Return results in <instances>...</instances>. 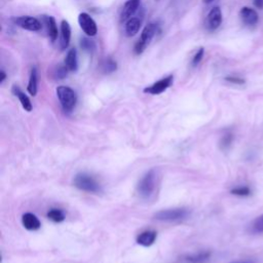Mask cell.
Returning <instances> with one entry per match:
<instances>
[{
	"label": "cell",
	"instance_id": "obj_1",
	"mask_svg": "<svg viewBox=\"0 0 263 263\" xmlns=\"http://www.w3.org/2000/svg\"><path fill=\"white\" fill-rule=\"evenodd\" d=\"M159 182V174L154 169L146 172L137 184V193L143 199H149L155 192Z\"/></svg>",
	"mask_w": 263,
	"mask_h": 263
},
{
	"label": "cell",
	"instance_id": "obj_2",
	"mask_svg": "<svg viewBox=\"0 0 263 263\" xmlns=\"http://www.w3.org/2000/svg\"><path fill=\"white\" fill-rule=\"evenodd\" d=\"M73 184L77 189L89 193H99L102 190L101 184L97 179L87 173L76 174L73 179Z\"/></svg>",
	"mask_w": 263,
	"mask_h": 263
},
{
	"label": "cell",
	"instance_id": "obj_3",
	"mask_svg": "<svg viewBox=\"0 0 263 263\" xmlns=\"http://www.w3.org/2000/svg\"><path fill=\"white\" fill-rule=\"evenodd\" d=\"M57 97L65 113H70L77 103V95L69 86L60 85L57 87Z\"/></svg>",
	"mask_w": 263,
	"mask_h": 263
},
{
	"label": "cell",
	"instance_id": "obj_4",
	"mask_svg": "<svg viewBox=\"0 0 263 263\" xmlns=\"http://www.w3.org/2000/svg\"><path fill=\"white\" fill-rule=\"evenodd\" d=\"M157 32H159V25L156 23H150L146 26L143 29L140 39L136 42L134 46L135 55L137 56L141 55L145 50V48L148 46V44L151 42V40L154 38Z\"/></svg>",
	"mask_w": 263,
	"mask_h": 263
},
{
	"label": "cell",
	"instance_id": "obj_5",
	"mask_svg": "<svg viewBox=\"0 0 263 263\" xmlns=\"http://www.w3.org/2000/svg\"><path fill=\"white\" fill-rule=\"evenodd\" d=\"M190 212L184 208H175L161 210L154 214V219L162 222H175L184 220L189 216Z\"/></svg>",
	"mask_w": 263,
	"mask_h": 263
},
{
	"label": "cell",
	"instance_id": "obj_6",
	"mask_svg": "<svg viewBox=\"0 0 263 263\" xmlns=\"http://www.w3.org/2000/svg\"><path fill=\"white\" fill-rule=\"evenodd\" d=\"M12 21L14 22L15 25L27 31L37 32L40 31L42 28V23L38 19L30 16H22V17L13 18Z\"/></svg>",
	"mask_w": 263,
	"mask_h": 263
},
{
	"label": "cell",
	"instance_id": "obj_7",
	"mask_svg": "<svg viewBox=\"0 0 263 263\" xmlns=\"http://www.w3.org/2000/svg\"><path fill=\"white\" fill-rule=\"evenodd\" d=\"M173 81H174V76L169 75L167 77L162 78L161 80L155 81L151 85L145 87L143 92L145 94H149V95H153V96L161 95V94L165 93L169 87H171V85L173 84Z\"/></svg>",
	"mask_w": 263,
	"mask_h": 263
},
{
	"label": "cell",
	"instance_id": "obj_8",
	"mask_svg": "<svg viewBox=\"0 0 263 263\" xmlns=\"http://www.w3.org/2000/svg\"><path fill=\"white\" fill-rule=\"evenodd\" d=\"M78 24L81 30L89 36L94 37L98 33V27L94 19L86 13H81L78 16Z\"/></svg>",
	"mask_w": 263,
	"mask_h": 263
},
{
	"label": "cell",
	"instance_id": "obj_9",
	"mask_svg": "<svg viewBox=\"0 0 263 263\" xmlns=\"http://www.w3.org/2000/svg\"><path fill=\"white\" fill-rule=\"evenodd\" d=\"M221 23H222V12L220 8L215 7L208 14L206 26L208 28V30L215 31L220 27Z\"/></svg>",
	"mask_w": 263,
	"mask_h": 263
},
{
	"label": "cell",
	"instance_id": "obj_10",
	"mask_svg": "<svg viewBox=\"0 0 263 263\" xmlns=\"http://www.w3.org/2000/svg\"><path fill=\"white\" fill-rule=\"evenodd\" d=\"M140 5H141L140 0H128L122 10L121 22L124 23L130 20L131 18H133L136 15V13L139 11Z\"/></svg>",
	"mask_w": 263,
	"mask_h": 263
},
{
	"label": "cell",
	"instance_id": "obj_11",
	"mask_svg": "<svg viewBox=\"0 0 263 263\" xmlns=\"http://www.w3.org/2000/svg\"><path fill=\"white\" fill-rule=\"evenodd\" d=\"M41 23H42V25L45 26L46 33H47L49 39L52 42L56 41L58 38V34H59V31H58V26H57L55 18L51 16H42Z\"/></svg>",
	"mask_w": 263,
	"mask_h": 263
},
{
	"label": "cell",
	"instance_id": "obj_12",
	"mask_svg": "<svg viewBox=\"0 0 263 263\" xmlns=\"http://www.w3.org/2000/svg\"><path fill=\"white\" fill-rule=\"evenodd\" d=\"M157 238V233L155 230H145L141 232L140 235H138L136 242L138 245L143 246V247H150L152 246Z\"/></svg>",
	"mask_w": 263,
	"mask_h": 263
},
{
	"label": "cell",
	"instance_id": "obj_13",
	"mask_svg": "<svg viewBox=\"0 0 263 263\" xmlns=\"http://www.w3.org/2000/svg\"><path fill=\"white\" fill-rule=\"evenodd\" d=\"M22 224L29 231H35L41 227L40 220L32 213H25L22 216Z\"/></svg>",
	"mask_w": 263,
	"mask_h": 263
},
{
	"label": "cell",
	"instance_id": "obj_14",
	"mask_svg": "<svg viewBox=\"0 0 263 263\" xmlns=\"http://www.w3.org/2000/svg\"><path fill=\"white\" fill-rule=\"evenodd\" d=\"M240 16H241L243 23L247 26H254L258 23V20H259L257 12L248 7H245L241 10Z\"/></svg>",
	"mask_w": 263,
	"mask_h": 263
},
{
	"label": "cell",
	"instance_id": "obj_15",
	"mask_svg": "<svg viewBox=\"0 0 263 263\" xmlns=\"http://www.w3.org/2000/svg\"><path fill=\"white\" fill-rule=\"evenodd\" d=\"M141 25H142V19L138 17H133L130 20H128L125 25L126 36L128 37L135 36L139 32Z\"/></svg>",
	"mask_w": 263,
	"mask_h": 263
},
{
	"label": "cell",
	"instance_id": "obj_16",
	"mask_svg": "<svg viewBox=\"0 0 263 263\" xmlns=\"http://www.w3.org/2000/svg\"><path fill=\"white\" fill-rule=\"evenodd\" d=\"M12 92H13V94L19 99V101H20L22 107H23L27 112L32 111L33 106H32V103H31L30 99H29V97L20 89V86L16 85V84L13 85Z\"/></svg>",
	"mask_w": 263,
	"mask_h": 263
},
{
	"label": "cell",
	"instance_id": "obj_17",
	"mask_svg": "<svg viewBox=\"0 0 263 263\" xmlns=\"http://www.w3.org/2000/svg\"><path fill=\"white\" fill-rule=\"evenodd\" d=\"M71 39V27L69 23L65 20L61 23V38H60V47L66 49L70 44Z\"/></svg>",
	"mask_w": 263,
	"mask_h": 263
},
{
	"label": "cell",
	"instance_id": "obj_18",
	"mask_svg": "<svg viewBox=\"0 0 263 263\" xmlns=\"http://www.w3.org/2000/svg\"><path fill=\"white\" fill-rule=\"evenodd\" d=\"M37 90H38V72L37 69L33 67L30 72V77H29L27 91L31 96L35 97L37 95Z\"/></svg>",
	"mask_w": 263,
	"mask_h": 263
},
{
	"label": "cell",
	"instance_id": "obj_19",
	"mask_svg": "<svg viewBox=\"0 0 263 263\" xmlns=\"http://www.w3.org/2000/svg\"><path fill=\"white\" fill-rule=\"evenodd\" d=\"M211 252L201 251L198 253H194L185 257V261L187 263H206L211 258Z\"/></svg>",
	"mask_w": 263,
	"mask_h": 263
},
{
	"label": "cell",
	"instance_id": "obj_20",
	"mask_svg": "<svg viewBox=\"0 0 263 263\" xmlns=\"http://www.w3.org/2000/svg\"><path fill=\"white\" fill-rule=\"evenodd\" d=\"M65 65L69 71L75 72L78 69V61H77V51L75 48H71L68 50L67 56L65 58Z\"/></svg>",
	"mask_w": 263,
	"mask_h": 263
},
{
	"label": "cell",
	"instance_id": "obj_21",
	"mask_svg": "<svg viewBox=\"0 0 263 263\" xmlns=\"http://www.w3.org/2000/svg\"><path fill=\"white\" fill-rule=\"evenodd\" d=\"M46 217L55 223H61L66 219V215L64 211L61 209H50L47 212Z\"/></svg>",
	"mask_w": 263,
	"mask_h": 263
},
{
	"label": "cell",
	"instance_id": "obj_22",
	"mask_svg": "<svg viewBox=\"0 0 263 263\" xmlns=\"http://www.w3.org/2000/svg\"><path fill=\"white\" fill-rule=\"evenodd\" d=\"M68 68L66 67V65H58L56 68H54L52 72H51V76L54 79L56 80H61L67 77L68 75Z\"/></svg>",
	"mask_w": 263,
	"mask_h": 263
},
{
	"label": "cell",
	"instance_id": "obj_23",
	"mask_svg": "<svg viewBox=\"0 0 263 263\" xmlns=\"http://www.w3.org/2000/svg\"><path fill=\"white\" fill-rule=\"evenodd\" d=\"M116 69H118V64H116V62L112 60L111 58H108L102 64V70L106 74L113 73L114 71H116Z\"/></svg>",
	"mask_w": 263,
	"mask_h": 263
},
{
	"label": "cell",
	"instance_id": "obj_24",
	"mask_svg": "<svg viewBox=\"0 0 263 263\" xmlns=\"http://www.w3.org/2000/svg\"><path fill=\"white\" fill-rule=\"evenodd\" d=\"M233 141V134L231 132H227L226 134H224L220 140V148L222 150H227Z\"/></svg>",
	"mask_w": 263,
	"mask_h": 263
},
{
	"label": "cell",
	"instance_id": "obj_25",
	"mask_svg": "<svg viewBox=\"0 0 263 263\" xmlns=\"http://www.w3.org/2000/svg\"><path fill=\"white\" fill-rule=\"evenodd\" d=\"M251 189L248 186H239L230 190V193L238 196H249L251 194Z\"/></svg>",
	"mask_w": 263,
	"mask_h": 263
},
{
	"label": "cell",
	"instance_id": "obj_26",
	"mask_svg": "<svg viewBox=\"0 0 263 263\" xmlns=\"http://www.w3.org/2000/svg\"><path fill=\"white\" fill-rule=\"evenodd\" d=\"M80 46L86 51H93L96 48V44L93 40L87 37H82L80 40Z\"/></svg>",
	"mask_w": 263,
	"mask_h": 263
},
{
	"label": "cell",
	"instance_id": "obj_27",
	"mask_svg": "<svg viewBox=\"0 0 263 263\" xmlns=\"http://www.w3.org/2000/svg\"><path fill=\"white\" fill-rule=\"evenodd\" d=\"M252 232H254V233L263 232V214L254 221V223L252 225Z\"/></svg>",
	"mask_w": 263,
	"mask_h": 263
},
{
	"label": "cell",
	"instance_id": "obj_28",
	"mask_svg": "<svg viewBox=\"0 0 263 263\" xmlns=\"http://www.w3.org/2000/svg\"><path fill=\"white\" fill-rule=\"evenodd\" d=\"M203 55H204V49H203V47H200L196 51L194 57L192 58V66H197L200 63V61L202 60V58H203Z\"/></svg>",
	"mask_w": 263,
	"mask_h": 263
},
{
	"label": "cell",
	"instance_id": "obj_29",
	"mask_svg": "<svg viewBox=\"0 0 263 263\" xmlns=\"http://www.w3.org/2000/svg\"><path fill=\"white\" fill-rule=\"evenodd\" d=\"M225 80L230 83H235V84H244L245 83V79H243L241 77H237V76H227V77H225Z\"/></svg>",
	"mask_w": 263,
	"mask_h": 263
},
{
	"label": "cell",
	"instance_id": "obj_30",
	"mask_svg": "<svg viewBox=\"0 0 263 263\" xmlns=\"http://www.w3.org/2000/svg\"><path fill=\"white\" fill-rule=\"evenodd\" d=\"M254 6L259 10H262L263 9V0H254Z\"/></svg>",
	"mask_w": 263,
	"mask_h": 263
},
{
	"label": "cell",
	"instance_id": "obj_31",
	"mask_svg": "<svg viewBox=\"0 0 263 263\" xmlns=\"http://www.w3.org/2000/svg\"><path fill=\"white\" fill-rule=\"evenodd\" d=\"M0 76H2V77H0V83H4L6 78H7V74H6V72L4 70L0 71Z\"/></svg>",
	"mask_w": 263,
	"mask_h": 263
},
{
	"label": "cell",
	"instance_id": "obj_32",
	"mask_svg": "<svg viewBox=\"0 0 263 263\" xmlns=\"http://www.w3.org/2000/svg\"><path fill=\"white\" fill-rule=\"evenodd\" d=\"M230 263H252L250 261H236V262H230Z\"/></svg>",
	"mask_w": 263,
	"mask_h": 263
},
{
	"label": "cell",
	"instance_id": "obj_33",
	"mask_svg": "<svg viewBox=\"0 0 263 263\" xmlns=\"http://www.w3.org/2000/svg\"><path fill=\"white\" fill-rule=\"evenodd\" d=\"M202 2H203L204 4H211V3L214 2V0H202Z\"/></svg>",
	"mask_w": 263,
	"mask_h": 263
}]
</instances>
